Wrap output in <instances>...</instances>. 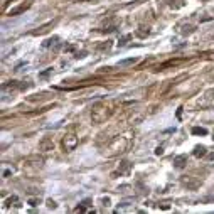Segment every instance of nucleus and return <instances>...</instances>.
<instances>
[{"mask_svg":"<svg viewBox=\"0 0 214 214\" xmlns=\"http://www.w3.org/2000/svg\"><path fill=\"white\" fill-rule=\"evenodd\" d=\"M51 73H52V68H49V69H46L44 73H41V74H39V78H41V79H46V78L49 76Z\"/></svg>","mask_w":214,"mask_h":214,"instance_id":"obj_12","label":"nucleus"},{"mask_svg":"<svg viewBox=\"0 0 214 214\" xmlns=\"http://www.w3.org/2000/svg\"><path fill=\"white\" fill-rule=\"evenodd\" d=\"M57 41H59V37H56V35H54V37H51V39H47V41H44V42H42V47H51L52 44H56Z\"/></svg>","mask_w":214,"mask_h":214,"instance_id":"obj_9","label":"nucleus"},{"mask_svg":"<svg viewBox=\"0 0 214 214\" xmlns=\"http://www.w3.org/2000/svg\"><path fill=\"white\" fill-rule=\"evenodd\" d=\"M91 206H93V204H91V199H84V201L81 202V206H78L74 211H76V212H84L86 207H91Z\"/></svg>","mask_w":214,"mask_h":214,"instance_id":"obj_5","label":"nucleus"},{"mask_svg":"<svg viewBox=\"0 0 214 214\" xmlns=\"http://www.w3.org/2000/svg\"><path fill=\"white\" fill-rule=\"evenodd\" d=\"M47 207H49V209H56V202L49 199V201H47Z\"/></svg>","mask_w":214,"mask_h":214,"instance_id":"obj_15","label":"nucleus"},{"mask_svg":"<svg viewBox=\"0 0 214 214\" xmlns=\"http://www.w3.org/2000/svg\"><path fill=\"white\" fill-rule=\"evenodd\" d=\"M12 174V170H4V177H9Z\"/></svg>","mask_w":214,"mask_h":214,"instance_id":"obj_18","label":"nucleus"},{"mask_svg":"<svg viewBox=\"0 0 214 214\" xmlns=\"http://www.w3.org/2000/svg\"><path fill=\"white\" fill-rule=\"evenodd\" d=\"M137 63V59L135 57H130V59H123V61H118V68H127V66H132V64H135Z\"/></svg>","mask_w":214,"mask_h":214,"instance_id":"obj_6","label":"nucleus"},{"mask_svg":"<svg viewBox=\"0 0 214 214\" xmlns=\"http://www.w3.org/2000/svg\"><path fill=\"white\" fill-rule=\"evenodd\" d=\"M155 154H157V155H162V154H164V147H157Z\"/></svg>","mask_w":214,"mask_h":214,"instance_id":"obj_16","label":"nucleus"},{"mask_svg":"<svg viewBox=\"0 0 214 214\" xmlns=\"http://www.w3.org/2000/svg\"><path fill=\"white\" fill-rule=\"evenodd\" d=\"M30 7V2H24V4H20L19 7H15V9H12L9 12V15H19V14H22V12H26L27 9Z\"/></svg>","mask_w":214,"mask_h":214,"instance_id":"obj_3","label":"nucleus"},{"mask_svg":"<svg viewBox=\"0 0 214 214\" xmlns=\"http://www.w3.org/2000/svg\"><path fill=\"white\" fill-rule=\"evenodd\" d=\"M130 39H132V35H130V34L123 35V37L120 39V42H118V46H125V44H127V42H128V41H130Z\"/></svg>","mask_w":214,"mask_h":214,"instance_id":"obj_11","label":"nucleus"},{"mask_svg":"<svg viewBox=\"0 0 214 214\" xmlns=\"http://www.w3.org/2000/svg\"><path fill=\"white\" fill-rule=\"evenodd\" d=\"M138 2H140V0H135V4H138Z\"/></svg>","mask_w":214,"mask_h":214,"instance_id":"obj_19","label":"nucleus"},{"mask_svg":"<svg viewBox=\"0 0 214 214\" xmlns=\"http://www.w3.org/2000/svg\"><path fill=\"white\" fill-rule=\"evenodd\" d=\"M103 206H110V199H108V197H106V199H103Z\"/></svg>","mask_w":214,"mask_h":214,"instance_id":"obj_17","label":"nucleus"},{"mask_svg":"<svg viewBox=\"0 0 214 214\" xmlns=\"http://www.w3.org/2000/svg\"><path fill=\"white\" fill-rule=\"evenodd\" d=\"M212 140H214V137H212Z\"/></svg>","mask_w":214,"mask_h":214,"instance_id":"obj_20","label":"nucleus"},{"mask_svg":"<svg viewBox=\"0 0 214 214\" xmlns=\"http://www.w3.org/2000/svg\"><path fill=\"white\" fill-rule=\"evenodd\" d=\"M29 204L32 206V207H35V206L41 204V199H35V197H34V199H29Z\"/></svg>","mask_w":214,"mask_h":214,"instance_id":"obj_14","label":"nucleus"},{"mask_svg":"<svg viewBox=\"0 0 214 214\" xmlns=\"http://www.w3.org/2000/svg\"><path fill=\"white\" fill-rule=\"evenodd\" d=\"M63 145H64V148L68 150V152L74 150V148H76V145H78V137L74 135V133H69V135H66L64 140H63Z\"/></svg>","mask_w":214,"mask_h":214,"instance_id":"obj_1","label":"nucleus"},{"mask_svg":"<svg viewBox=\"0 0 214 214\" xmlns=\"http://www.w3.org/2000/svg\"><path fill=\"white\" fill-rule=\"evenodd\" d=\"M192 133H194V135H207V130L202 128V127H194Z\"/></svg>","mask_w":214,"mask_h":214,"instance_id":"obj_10","label":"nucleus"},{"mask_svg":"<svg viewBox=\"0 0 214 214\" xmlns=\"http://www.w3.org/2000/svg\"><path fill=\"white\" fill-rule=\"evenodd\" d=\"M12 202H14V206H17V207H19V206H20V204H19V199H17V197H15V196H14V197H10L9 201H7V206H10V204H12Z\"/></svg>","mask_w":214,"mask_h":214,"instance_id":"obj_13","label":"nucleus"},{"mask_svg":"<svg viewBox=\"0 0 214 214\" xmlns=\"http://www.w3.org/2000/svg\"><path fill=\"white\" fill-rule=\"evenodd\" d=\"M39 148L44 150V152L52 150V148H54V142H52V138H42V140L39 142Z\"/></svg>","mask_w":214,"mask_h":214,"instance_id":"obj_2","label":"nucleus"},{"mask_svg":"<svg viewBox=\"0 0 214 214\" xmlns=\"http://www.w3.org/2000/svg\"><path fill=\"white\" fill-rule=\"evenodd\" d=\"M187 164V155H177L174 158V167L176 169H184Z\"/></svg>","mask_w":214,"mask_h":214,"instance_id":"obj_4","label":"nucleus"},{"mask_svg":"<svg viewBox=\"0 0 214 214\" xmlns=\"http://www.w3.org/2000/svg\"><path fill=\"white\" fill-rule=\"evenodd\" d=\"M194 155H196V157H204V155H206V147L204 145L194 147Z\"/></svg>","mask_w":214,"mask_h":214,"instance_id":"obj_8","label":"nucleus"},{"mask_svg":"<svg viewBox=\"0 0 214 214\" xmlns=\"http://www.w3.org/2000/svg\"><path fill=\"white\" fill-rule=\"evenodd\" d=\"M130 170H132V164L127 162V160H125V162H121V165H120V169H118V172H120V174H128Z\"/></svg>","mask_w":214,"mask_h":214,"instance_id":"obj_7","label":"nucleus"}]
</instances>
